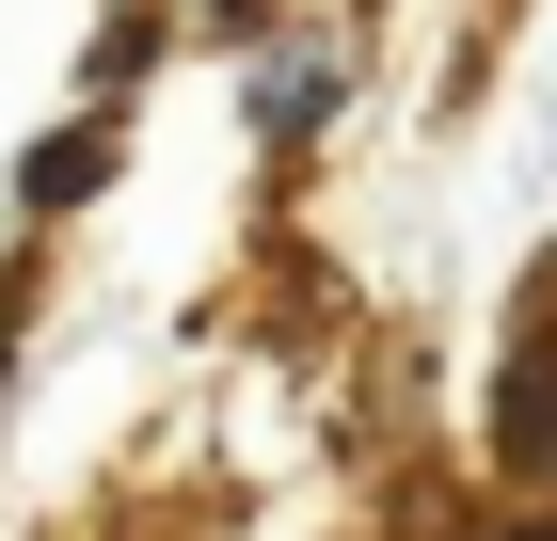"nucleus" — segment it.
I'll return each mask as SVG.
<instances>
[{
	"label": "nucleus",
	"mask_w": 557,
	"mask_h": 541,
	"mask_svg": "<svg viewBox=\"0 0 557 541\" xmlns=\"http://www.w3.org/2000/svg\"><path fill=\"white\" fill-rule=\"evenodd\" d=\"M494 446H510V462H557V367H525L510 398H494Z\"/></svg>",
	"instance_id": "nucleus-1"
},
{
	"label": "nucleus",
	"mask_w": 557,
	"mask_h": 541,
	"mask_svg": "<svg viewBox=\"0 0 557 541\" xmlns=\"http://www.w3.org/2000/svg\"><path fill=\"white\" fill-rule=\"evenodd\" d=\"M96 175H112V144H96V127H64V144H33V208H81Z\"/></svg>",
	"instance_id": "nucleus-2"
}]
</instances>
